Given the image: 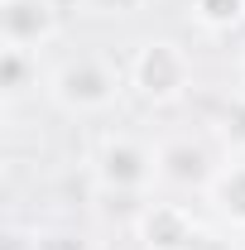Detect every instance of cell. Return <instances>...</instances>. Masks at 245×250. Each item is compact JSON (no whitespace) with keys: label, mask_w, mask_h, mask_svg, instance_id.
I'll use <instances>...</instances> for the list:
<instances>
[{"label":"cell","mask_w":245,"mask_h":250,"mask_svg":"<svg viewBox=\"0 0 245 250\" xmlns=\"http://www.w3.org/2000/svg\"><path fill=\"white\" fill-rule=\"evenodd\" d=\"M216 168H221V164L212 159V149H207L202 140H173V145L159 149V183L207 192L212 178H216Z\"/></svg>","instance_id":"6"},{"label":"cell","mask_w":245,"mask_h":250,"mask_svg":"<svg viewBox=\"0 0 245 250\" xmlns=\"http://www.w3.org/2000/svg\"><path fill=\"white\" fill-rule=\"evenodd\" d=\"M187 5H192V20L202 29H212V34L236 29L245 20V0H187Z\"/></svg>","instance_id":"9"},{"label":"cell","mask_w":245,"mask_h":250,"mask_svg":"<svg viewBox=\"0 0 245 250\" xmlns=\"http://www.w3.org/2000/svg\"><path fill=\"white\" fill-rule=\"evenodd\" d=\"M207 197H212V207H216L221 221H231L236 231H245V159H226L216 168Z\"/></svg>","instance_id":"7"},{"label":"cell","mask_w":245,"mask_h":250,"mask_svg":"<svg viewBox=\"0 0 245 250\" xmlns=\"http://www.w3.org/2000/svg\"><path fill=\"white\" fill-rule=\"evenodd\" d=\"M221 135H226V145H231V159H245V92L236 96V106L226 111Z\"/></svg>","instance_id":"10"},{"label":"cell","mask_w":245,"mask_h":250,"mask_svg":"<svg viewBox=\"0 0 245 250\" xmlns=\"http://www.w3.org/2000/svg\"><path fill=\"white\" fill-rule=\"evenodd\" d=\"M87 10H96V15H135V10H144V0H87Z\"/></svg>","instance_id":"12"},{"label":"cell","mask_w":245,"mask_h":250,"mask_svg":"<svg viewBox=\"0 0 245 250\" xmlns=\"http://www.w3.org/2000/svg\"><path fill=\"white\" fill-rule=\"evenodd\" d=\"M125 82L149 106H173L192 87V58L178 39H144L125 67Z\"/></svg>","instance_id":"3"},{"label":"cell","mask_w":245,"mask_h":250,"mask_svg":"<svg viewBox=\"0 0 245 250\" xmlns=\"http://www.w3.org/2000/svg\"><path fill=\"white\" fill-rule=\"evenodd\" d=\"M62 29L58 0H0V48H48Z\"/></svg>","instance_id":"4"},{"label":"cell","mask_w":245,"mask_h":250,"mask_svg":"<svg viewBox=\"0 0 245 250\" xmlns=\"http://www.w3.org/2000/svg\"><path fill=\"white\" fill-rule=\"evenodd\" d=\"M92 173H96V188H101L106 197L144 207L149 188L159 183V149H149V145L135 140V135H106V140L96 145Z\"/></svg>","instance_id":"2"},{"label":"cell","mask_w":245,"mask_h":250,"mask_svg":"<svg viewBox=\"0 0 245 250\" xmlns=\"http://www.w3.org/2000/svg\"><path fill=\"white\" fill-rule=\"evenodd\" d=\"M187 250H241V241H231V236H221V231L197 226V236H192V246H187Z\"/></svg>","instance_id":"11"},{"label":"cell","mask_w":245,"mask_h":250,"mask_svg":"<svg viewBox=\"0 0 245 250\" xmlns=\"http://www.w3.org/2000/svg\"><path fill=\"white\" fill-rule=\"evenodd\" d=\"M29 250H87V246H82L77 236H39Z\"/></svg>","instance_id":"13"},{"label":"cell","mask_w":245,"mask_h":250,"mask_svg":"<svg viewBox=\"0 0 245 250\" xmlns=\"http://www.w3.org/2000/svg\"><path fill=\"white\" fill-rule=\"evenodd\" d=\"M43 87L48 101L67 116H106L125 92V72L101 53H72L43 77Z\"/></svg>","instance_id":"1"},{"label":"cell","mask_w":245,"mask_h":250,"mask_svg":"<svg viewBox=\"0 0 245 250\" xmlns=\"http://www.w3.org/2000/svg\"><path fill=\"white\" fill-rule=\"evenodd\" d=\"M135 231L144 250H187L197 236V221L183 202H144L135 217Z\"/></svg>","instance_id":"5"},{"label":"cell","mask_w":245,"mask_h":250,"mask_svg":"<svg viewBox=\"0 0 245 250\" xmlns=\"http://www.w3.org/2000/svg\"><path fill=\"white\" fill-rule=\"evenodd\" d=\"M0 87H5V101H10V106L24 92H34V87H39V53L0 48Z\"/></svg>","instance_id":"8"}]
</instances>
